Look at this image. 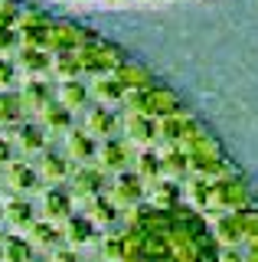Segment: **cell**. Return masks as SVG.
Listing matches in <instances>:
<instances>
[{
    "instance_id": "cell-1",
    "label": "cell",
    "mask_w": 258,
    "mask_h": 262,
    "mask_svg": "<svg viewBox=\"0 0 258 262\" xmlns=\"http://www.w3.org/2000/svg\"><path fill=\"white\" fill-rule=\"evenodd\" d=\"M72 4H154V0H72Z\"/></svg>"
}]
</instances>
